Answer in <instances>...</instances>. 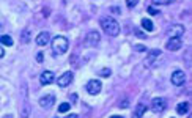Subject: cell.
Masks as SVG:
<instances>
[{
  "label": "cell",
  "instance_id": "obj_19",
  "mask_svg": "<svg viewBox=\"0 0 192 118\" xmlns=\"http://www.w3.org/2000/svg\"><path fill=\"white\" fill-rule=\"evenodd\" d=\"M30 41V32L29 30H25V32H22V43L24 44H27Z\"/></svg>",
  "mask_w": 192,
  "mask_h": 118
},
{
  "label": "cell",
  "instance_id": "obj_27",
  "mask_svg": "<svg viewBox=\"0 0 192 118\" xmlns=\"http://www.w3.org/2000/svg\"><path fill=\"white\" fill-rule=\"evenodd\" d=\"M65 118H79V116H77L76 113H69V115H68V116H65Z\"/></svg>",
  "mask_w": 192,
  "mask_h": 118
},
{
  "label": "cell",
  "instance_id": "obj_7",
  "mask_svg": "<svg viewBox=\"0 0 192 118\" xmlns=\"http://www.w3.org/2000/svg\"><path fill=\"white\" fill-rule=\"evenodd\" d=\"M72 79H74V74H72V71H66L65 74H61V76L57 79V85H58V87H61V88H65V87L71 85Z\"/></svg>",
  "mask_w": 192,
  "mask_h": 118
},
{
  "label": "cell",
  "instance_id": "obj_30",
  "mask_svg": "<svg viewBox=\"0 0 192 118\" xmlns=\"http://www.w3.org/2000/svg\"><path fill=\"white\" fill-rule=\"evenodd\" d=\"M0 29H2V27H0Z\"/></svg>",
  "mask_w": 192,
  "mask_h": 118
},
{
  "label": "cell",
  "instance_id": "obj_6",
  "mask_svg": "<svg viewBox=\"0 0 192 118\" xmlns=\"http://www.w3.org/2000/svg\"><path fill=\"white\" fill-rule=\"evenodd\" d=\"M151 109H153V112H156V113H161V112H164L165 109H167V101H165V98H154L153 99V102H151Z\"/></svg>",
  "mask_w": 192,
  "mask_h": 118
},
{
  "label": "cell",
  "instance_id": "obj_3",
  "mask_svg": "<svg viewBox=\"0 0 192 118\" xmlns=\"http://www.w3.org/2000/svg\"><path fill=\"white\" fill-rule=\"evenodd\" d=\"M99 41H101V35H99V32H96V30H90L85 35V38H83L85 47H96L99 44Z\"/></svg>",
  "mask_w": 192,
  "mask_h": 118
},
{
  "label": "cell",
  "instance_id": "obj_23",
  "mask_svg": "<svg viewBox=\"0 0 192 118\" xmlns=\"http://www.w3.org/2000/svg\"><path fill=\"white\" fill-rule=\"evenodd\" d=\"M172 2H157V0H154V2L151 5H170Z\"/></svg>",
  "mask_w": 192,
  "mask_h": 118
},
{
  "label": "cell",
  "instance_id": "obj_20",
  "mask_svg": "<svg viewBox=\"0 0 192 118\" xmlns=\"http://www.w3.org/2000/svg\"><path fill=\"white\" fill-rule=\"evenodd\" d=\"M99 76H103V77H109V76H110V69H109V68L101 69V71H99Z\"/></svg>",
  "mask_w": 192,
  "mask_h": 118
},
{
  "label": "cell",
  "instance_id": "obj_25",
  "mask_svg": "<svg viewBox=\"0 0 192 118\" xmlns=\"http://www.w3.org/2000/svg\"><path fill=\"white\" fill-rule=\"evenodd\" d=\"M134 49H136L137 52H143V51H145V46H142V44H137Z\"/></svg>",
  "mask_w": 192,
  "mask_h": 118
},
{
  "label": "cell",
  "instance_id": "obj_24",
  "mask_svg": "<svg viewBox=\"0 0 192 118\" xmlns=\"http://www.w3.org/2000/svg\"><path fill=\"white\" fill-rule=\"evenodd\" d=\"M148 13H150V14H157L159 11H157L156 8H153V7H148Z\"/></svg>",
  "mask_w": 192,
  "mask_h": 118
},
{
  "label": "cell",
  "instance_id": "obj_1",
  "mask_svg": "<svg viewBox=\"0 0 192 118\" xmlns=\"http://www.w3.org/2000/svg\"><path fill=\"white\" fill-rule=\"evenodd\" d=\"M101 27H103V32L109 36H118L120 35V24L114 18L101 19Z\"/></svg>",
  "mask_w": 192,
  "mask_h": 118
},
{
  "label": "cell",
  "instance_id": "obj_12",
  "mask_svg": "<svg viewBox=\"0 0 192 118\" xmlns=\"http://www.w3.org/2000/svg\"><path fill=\"white\" fill-rule=\"evenodd\" d=\"M54 102H55V96L54 94H46V96L40 98V105L44 107V109H49L51 105H54Z\"/></svg>",
  "mask_w": 192,
  "mask_h": 118
},
{
  "label": "cell",
  "instance_id": "obj_9",
  "mask_svg": "<svg viewBox=\"0 0 192 118\" xmlns=\"http://www.w3.org/2000/svg\"><path fill=\"white\" fill-rule=\"evenodd\" d=\"M52 82H55V74L52 71H44L40 76V83L41 85H51Z\"/></svg>",
  "mask_w": 192,
  "mask_h": 118
},
{
  "label": "cell",
  "instance_id": "obj_17",
  "mask_svg": "<svg viewBox=\"0 0 192 118\" xmlns=\"http://www.w3.org/2000/svg\"><path fill=\"white\" fill-rule=\"evenodd\" d=\"M0 43H2V46H13V38L8 36V35H2L0 36Z\"/></svg>",
  "mask_w": 192,
  "mask_h": 118
},
{
  "label": "cell",
  "instance_id": "obj_26",
  "mask_svg": "<svg viewBox=\"0 0 192 118\" xmlns=\"http://www.w3.org/2000/svg\"><path fill=\"white\" fill-rule=\"evenodd\" d=\"M3 55H5V51H3L2 46H0V58H3Z\"/></svg>",
  "mask_w": 192,
  "mask_h": 118
},
{
  "label": "cell",
  "instance_id": "obj_11",
  "mask_svg": "<svg viewBox=\"0 0 192 118\" xmlns=\"http://www.w3.org/2000/svg\"><path fill=\"white\" fill-rule=\"evenodd\" d=\"M181 46H183V43H181V40H179V38H170V40L167 41V44H165V47H167L168 51H172V52L179 51V49H181Z\"/></svg>",
  "mask_w": 192,
  "mask_h": 118
},
{
  "label": "cell",
  "instance_id": "obj_13",
  "mask_svg": "<svg viewBox=\"0 0 192 118\" xmlns=\"http://www.w3.org/2000/svg\"><path fill=\"white\" fill-rule=\"evenodd\" d=\"M51 43V35L47 33V32H43V33H40L38 36H36V44L38 46H47Z\"/></svg>",
  "mask_w": 192,
  "mask_h": 118
},
{
  "label": "cell",
  "instance_id": "obj_22",
  "mask_svg": "<svg viewBox=\"0 0 192 118\" xmlns=\"http://www.w3.org/2000/svg\"><path fill=\"white\" fill-rule=\"evenodd\" d=\"M43 55H44L43 52H38V54H36V62H38V63H41V62L44 60V57H43Z\"/></svg>",
  "mask_w": 192,
  "mask_h": 118
},
{
  "label": "cell",
  "instance_id": "obj_5",
  "mask_svg": "<svg viewBox=\"0 0 192 118\" xmlns=\"http://www.w3.org/2000/svg\"><path fill=\"white\" fill-rule=\"evenodd\" d=\"M170 80H172V83H173L175 87H181V85H184V82H186V74H184V71H181V69L173 71Z\"/></svg>",
  "mask_w": 192,
  "mask_h": 118
},
{
  "label": "cell",
  "instance_id": "obj_16",
  "mask_svg": "<svg viewBox=\"0 0 192 118\" xmlns=\"http://www.w3.org/2000/svg\"><path fill=\"white\" fill-rule=\"evenodd\" d=\"M142 27H143V30H147V32H153V30H154V25H153V22H151L148 18L142 19Z\"/></svg>",
  "mask_w": 192,
  "mask_h": 118
},
{
  "label": "cell",
  "instance_id": "obj_4",
  "mask_svg": "<svg viewBox=\"0 0 192 118\" xmlns=\"http://www.w3.org/2000/svg\"><path fill=\"white\" fill-rule=\"evenodd\" d=\"M87 91L90 93V94H98V93H101V88H103V82L101 80H96V79H91V80H88V83H87Z\"/></svg>",
  "mask_w": 192,
  "mask_h": 118
},
{
  "label": "cell",
  "instance_id": "obj_15",
  "mask_svg": "<svg viewBox=\"0 0 192 118\" xmlns=\"http://www.w3.org/2000/svg\"><path fill=\"white\" fill-rule=\"evenodd\" d=\"M187 110H189V102H179L176 105V113L178 115H186Z\"/></svg>",
  "mask_w": 192,
  "mask_h": 118
},
{
  "label": "cell",
  "instance_id": "obj_28",
  "mask_svg": "<svg viewBox=\"0 0 192 118\" xmlns=\"http://www.w3.org/2000/svg\"><path fill=\"white\" fill-rule=\"evenodd\" d=\"M110 118H125V116H121V115H114V116H110Z\"/></svg>",
  "mask_w": 192,
  "mask_h": 118
},
{
  "label": "cell",
  "instance_id": "obj_18",
  "mask_svg": "<svg viewBox=\"0 0 192 118\" xmlns=\"http://www.w3.org/2000/svg\"><path fill=\"white\" fill-rule=\"evenodd\" d=\"M69 107H71L69 102H61V104L58 105V112H60V113H65V112L69 110Z\"/></svg>",
  "mask_w": 192,
  "mask_h": 118
},
{
  "label": "cell",
  "instance_id": "obj_8",
  "mask_svg": "<svg viewBox=\"0 0 192 118\" xmlns=\"http://www.w3.org/2000/svg\"><path fill=\"white\" fill-rule=\"evenodd\" d=\"M183 33H184V25H181V24H175V25H172L167 30V36L168 38H181Z\"/></svg>",
  "mask_w": 192,
  "mask_h": 118
},
{
  "label": "cell",
  "instance_id": "obj_2",
  "mask_svg": "<svg viewBox=\"0 0 192 118\" xmlns=\"http://www.w3.org/2000/svg\"><path fill=\"white\" fill-rule=\"evenodd\" d=\"M69 47V41L65 38V36H55L52 40V52L55 55H61L68 51Z\"/></svg>",
  "mask_w": 192,
  "mask_h": 118
},
{
  "label": "cell",
  "instance_id": "obj_29",
  "mask_svg": "<svg viewBox=\"0 0 192 118\" xmlns=\"http://www.w3.org/2000/svg\"><path fill=\"white\" fill-rule=\"evenodd\" d=\"M3 118H14V116H13V115H5Z\"/></svg>",
  "mask_w": 192,
  "mask_h": 118
},
{
  "label": "cell",
  "instance_id": "obj_14",
  "mask_svg": "<svg viewBox=\"0 0 192 118\" xmlns=\"http://www.w3.org/2000/svg\"><path fill=\"white\" fill-rule=\"evenodd\" d=\"M145 112H147V105H145V104H139V105H137V109H136V112L132 113V116H131V118H142Z\"/></svg>",
  "mask_w": 192,
  "mask_h": 118
},
{
  "label": "cell",
  "instance_id": "obj_10",
  "mask_svg": "<svg viewBox=\"0 0 192 118\" xmlns=\"http://www.w3.org/2000/svg\"><path fill=\"white\" fill-rule=\"evenodd\" d=\"M161 54H162V52H161L159 49H154V51H150V54H148V57L145 58V62H143V65H145V66H151V65H153V63H154V62H156V60H157V58L161 57Z\"/></svg>",
  "mask_w": 192,
  "mask_h": 118
},
{
  "label": "cell",
  "instance_id": "obj_21",
  "mask_svg": "<svg viewBox=\"0 0 192 118\" xmlns=\"http://www.w3.org/2000/svg\"><path fill=\"white\" fill-rule=\"evenodd\" d=\"M139 2H137V0H128V2H126V5L129 7V8H132V7H136Z\"/></svg>",
  "mask_w": 192,
  "mask_h": 118
}]
</instances>
